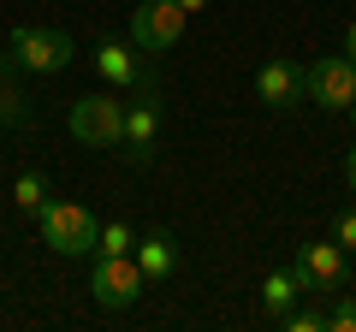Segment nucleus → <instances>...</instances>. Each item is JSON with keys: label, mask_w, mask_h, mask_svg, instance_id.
<instances>
[{"label": "nucleus", "mask_w": 356, "mask_h": 332, "mask_svg": "<svg viewBox=\"0 0 356 332\" xmlns=\"http://www.w3.org/2000/svg\"><path fill=\"white\" fill-rule=\"evenodd\" d=\"M65 125L89 149H119V137H125V101L113 90H89V95H77L65 107Z\"/></svg>", "instance_id": "nucleus-1"}, {"label": "nucleus", "mask_w": 356, "mask_h": 332, "mask_svg": "<svg viewBox=\"0 0 356 332\" xmlns=\"http://www.w3.org/2000/svg\"><path fill=\"white\" fill-rule=\"evenodd\" d=\"M77 60V42L65 30H42V24H18L13 30V65L30 77H60Z\"/></svg>", "instance_id": "nucleus-2"}, {"label": "nucleus", "mask_w": 356, "mask_h": 332, "mask_svg": "<svg viewBox=\"0 0 356 332\" xmlns=\"http://www.w3.org/2000/svg\"><path fill=\"white\" fill-rule=\"evenodd\" d=\"M36 219H42V243H48L54 256H95V231H102V219L89 214L83 202H48Z\"/></svg>", "instance_id": "nucleus-3"}, {"label": "nucleus", "mask_w": 356, "mask_h": 332, "mask_svg": "<svg viewBox=\"0 0 356 332\" xmlns=\"http://www.w3.org/2000/svg\"><path fill=\"white\" fill-rule=\"evenodd\" d=\"M303 101H321L327 113H350L356 107V60L350 53H321L303 65Z\"/></svg>", "instance_id": "nucleus-4"}, {"label": "nucleus", "mask_w": 356, "mask_h": 332, "mask_svg": "<svg viewBox=\"0 0 356 332\" xmlns=\"http://www.w3.org/2000/svg\"><path fill=\"white\" fill-rule=\"evenodd\" d=\"M143 267H137V249L131 256H89V291L102 308H131L143 297Z\"/></svg>", "instance_id": "nucleus-5"}, {"label": "nucleus", "mask_w": 356, "mask_h": 332, "mask_svg": "<svg viewBox=\"0 0 356 332\" xmlns=\"http://www.w3.org/2000/svg\"><path fill=\"white\" fill-rule=\"evenodd\" d=\"M184 24H191L184 6H172V0H143L137 13H131V48L137 53H166V48H178Z\"/></svg>", "instance_id": "nucleus-6"}, {"label": "nucleus", "mask_w": 356, "mask_h": 332, "mask_svg": "<svg viewBox=\"0 0 356 332\" xmlns=\"http://www.w3.org/2000/svg\"><path fill=\"white\" fill-rule=\"evenodd\" d=\"M161 125H166V107H161V95H154V83H149L143 101L125 107V137H119V149H125L137 166H149L154 149H161Z\"/></svg>", "instance_id": "nucleus-7"}, {"label": "nucleus", "mask_w": 356, "mask_h": 332, "mask_svg": "<svg viewBox=\"0 0 356 332\" xmlns=\"http://www.w3.org/2000/svg\"><path fill=\"white\" fill-rule=\"evenodd\" d=\"M291 267L303 273L309 291H339V285L350 279V261H344V249H339L332 238H321V243H297Z\"/></svg>", "instance_id": "nucleus-8"}, {"label": "nucleus", "mask_w": 356, "mask_h": 332, "mask_svg": "<svg viewBox=\"0 0 356 332\" xmlns=\"http://www.w3.org/2000/svg\"><path fill=\"white\" fill-rule=\"evenodd\" d=\"M95 72L107 77V90H149V72L131 53V42H102L95 48Z\"/></svg>", "instance_id": "nucleus-9"}, {"label": "nucleus", "mask_w": 356, "mask_h": 332, "mask_svg": "<svg viewBox=\"0 0 356 332\" xmlns=\"http://www.w3.org/2000/svg\"><path fill=\"white\" fill-rule=\"evenodd\" d=\"M255 95H261L267 107H297V101H303V65L267 60L261 72H255Z\"/></svg>", "instance_id": "nucleus-10"}, {"label": "nucleus", "mask_w": 356, "mask_h": 332, "mask_svg": "<svg viewBox=\"0 0 356 332\" xmlns=\"http://www.w3.org/2000/svg\"><path fill=\"white\" fill-rule=\"evenodd\" d=\"M137 267H143V279H149V285L172 279V273H178V243H172V231H149V238H137Z\"/></svg>", "instance_id": "nucleus-11"}, {"label": "nucleus", "mask_w": 356, "mask_h": 332, "mask_svg": "<svg viewBox=\"0 0 356 332\" xmlns=\"http://www.w3.org/2000/svg\"><path fill=\"white\" fill-rule=\"evenodd\" d=\"M303 297H309V285H303V273H297V267H273V273L261 279V303H267V315H273V320L291 315Z\"/></svg>", "instance_id": "nucleus-12"}, {"label": "nucleus", "mask_w": 356, "mask_h": 332, "mask_svg": "<svg viewBox=\"0 0 356 332\" xmlns=\"http://www.w3.org/2000/svg\"><path fill=\"white\" fill-rule=\"evenodd\" d=\"M13 208H18V214H30V219H36L42 208H48V179L24 166V172L13 179Z\"/></svg>", "instance_id": "nucleus-13"}, {"label": "nucleus", "mask_w": 356, "mask_h": 332, "mask_svg": "<svg viewBox=\"0 0 356 332\" xmlns=\"http://www.w3.org/2000/svg\"><path fill=\"white\" fill-rule=\"evenodd\" d=\"M13 53H6V60H0V125H18V119H24V90H18L13 83Z\"/></svg>", "instance_id": "nucleus-14"}, {"label": "nucleus", "mask_w": 356, "mask_h": 332, "mask_svg": "<svg viewBox=\"0 0 356 332\" xmlns=\"http://www.w3.org/2000/svg\"><path fill=\"white\" fill-rule=\"evenodd\" d=\"M137 249V238H131L125 219H107L102 231H95V256H131Z\"/></svg>", "instance_id": "nucleus-15"}, {"label": "nucleus", "mask_w": 356, "mask_h": 332, "mask_svg": "<svg viewBox=\"0 0 356 332\" xmlns=\"http://www.w3.org/2000/svg\"><path fill=\"white\" fill-rule=\"evenodd\" d=\"M327 332H356V291H339V303L327 308Z\"/></svg>", "instance_id": "nucleus-16"}, {"label": "nucleus", "mask_w": 356, "mask_h": 332, "mask_svg": "<svg viewBox=\"0 0 356 332\" xmlns=\"http://www.w3.org/2000/svg\"><path fill=\"white\" fill-rule=\"evenodd\" d=\"M280 326H291V332H321V326H327V315H321V308H291V315H280Z\"/></svg>", "instance_id": "nucleus-17"}, {"label": "nucleus", "mask_w": 356, "mask_h": 332, "mask_svg": "<svg viewBox=\"0 0 356 332\" xmlns=\"http://www.w3.org/2000/svg\"><path fill=\"white\" fill-rule=\"evenodd\" d=\"M332 243H339L344 256L356 249V208H344V214H339V226H332Z\"/></svg>", "instance_id": "nucleus-18"}, {"label": "nucleus", "mask_w": 356, "mask_h": 332, "mask_svg": "<svg viewBox=\"0 0 356 332\" xmlns=\"http://www.w3.org/2000/svg\"><path fill=\"white\" fill-rule=\"evenodd\" d=\"M344 53H350V60H356V24L344 30Z\"/></svg>", "instance_id": "nucleus-19"}, {"label": "nucleus", "mask_w": 356, "mask_h": 332, "mask_svg": "<svg viewBox=\"0 0 356 332\" xmlns=\"http://www.w3.org/2000/svg\"><path fill=\"white\" fill-rule=\"evenodd\" d=\"M344 179H350V190H356V149H350V160H344Z\"/></svg>", "instance_id": "nucleus-20"}, {"label": "nucleus", "mask_w": 356, "mask_h": 332, "mask_svg": "<svg viewBox=\"0 0 356 332\" xmlns=\"http://www.w3.org/2000/svg\"><path fill=\"white\" fill-rule=\"evenodd\" d=\"M172 6H184V13H202V6H208V0H172Z\"/></svg>", "instance_id": "nucleus-21"}, {"label": "nucleus", "mask_w": 356, "mask_h": 332, "mask_svg": "<svg viewBox=\"0 0 356 332\" xmlns=\"http://www.w3.org/2000/svg\"><path fill=\"white\" fill-rule=\"evenodd\" d=\"M350 119H356V107H350Z\"/></svg>", "instance_id": "nucleus-22"}]
</instances>
